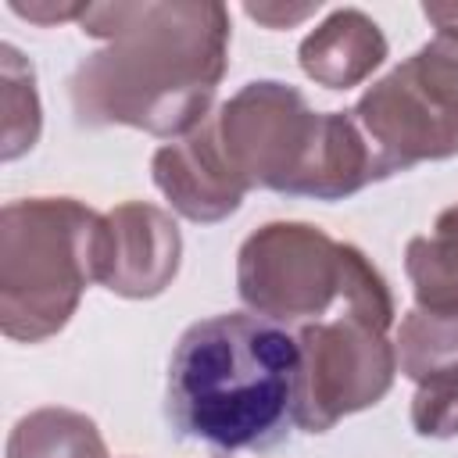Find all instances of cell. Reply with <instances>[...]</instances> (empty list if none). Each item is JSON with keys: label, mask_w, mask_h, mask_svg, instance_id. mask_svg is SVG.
I'll list each match as a JSON object with an SVG mask.
<instances>
[{"label": "cell", "mask_w": 458, "mask_h": 458, "mask_svg": "<svg viewBox=\"0 0 458 458\" xmlns=\"http://www.w3.org/2000/svg\"><path fill=\"white\" fill-rule=\"evenodd\" d=\"M82 32L104 39L68 82L82 125L186 136L208 114L229 64V11L211 0L86 4Z\"/></svg>", "instance_id": "6da1fadb"}, {"label": "cell", "mask_w": 458, "mask_h": 458, "mask_svg": "<svg viewBox=\"0 0 458 458\" xmlns=\"http://www.w3.org/2000/svg\"><path fill=\"white\" fill-rule=\"evenodd\" d=\"M297 333L254 311L193 322L168 358V426L225 454L283 444L297 426Z\"/></svg>", "instance_id": "7a4b0ae2"}, {"label": "cell", "mask_w": 458, "mask_h": 458, "mask_svg": "<svg viewBox=\"0 0 458 458\" xmlns=\"http://www.w3.org/2000/svg\"><path fill=\"white\" fill-rule=\"evenodd\" d=\"M104 215L72 197H25L0 211V329L39 344L68 326L97 283Z\"/></svg>", "instance_id": "3957f363"}, {"label": "cell", "mask_w": 458, "mask_h": 458, "mask_svg": "<svg viewBox=\"0 0 458 458\" xmlns=\"http://www.w3.org/2000/svg\"><path fill=\"white\" fill-rule=\"evenodd\" d=\"M386 175L458 154V32H437L351 107Z\"/></svg>", "instance_id": "277c9868"}, {"label": "cell", "mask_w": 458, "mask_h": 458, "mask_svg": "<svg viewBox=\"0 0 458 458\" xmlns=\"http://www.w3.org/2000/svg\"><path fill=\"white\" fill-rule=\"evenodd\" d=\"M215 125L247 190L311 197L322 165L326 111H311L297 86L276 79L247 82L215 111Z\"/></svg>", "instance_id": "5b68a950"}, {"label": "cell", "mask_w": 458, "mask_h": 458, "mask_svg": "<svg viewBox=\"0 0 458 458\" xmlns=\"http://www.w3.org/2000/svg\"><path fill=\"white\" fill-rule=\"evenodd\" d=\"M347 243L308 222H268L236 254L240 301L279 326L329 318L344 304Z\"/></svg>", "instance_id": "8992f818"}, {"label": "cell", "mask_w": 458, "mask_h": 458, "mask_svg": "<svg viewBox=\"0 0 458 458\" xmlns=\"http://www.w3.org/2000/svg\"><path fill=\"white\" fill-rule=\"evenodd\" d=\"M390 329L354 315L333 311L329 318L297 329L301 347V397L297 429L326 433L340 419L372 408L386 397L397 376V347Z\"/></svg>", "instance_id": "52a82bcc"}, {"label": "cell", "mask_w": 458, "mask_h": 458, "mask_svg": "<svg viewBox=\"0 0 458 458\" xmlns=\"http://www.w3.org/2000/svg\"><path fill=\"white\" fill-rule=\"evenodd\" d=\"M182 236L168 211L129 200L104 215L97 283L118 297H157L179 272Z\"/></svg>", "instance_id": "ba28073f"}, {"label": "cell", "mask_w": 458, "mask_h": 458, "mask_svg": "<svg viewBox=\"0 0 458 458\" xmlns=\"http://www.w3.org/2000/svg\"><path fill=\"white\" fill-rule=\"evenodd\" d=\"M150 172L165 200L190 222H222L247 197V182L222 150L215 111L193 132L157 147Z\"/></svg>", "instance_id": "9c48e42d"}, {"label": "cell", "mask_w": 458, "mask_h": 458, "mask_svg": "<svg viewBox=\"0 0 458 458\" xmlns=\"http://www.w3.org/2000/svg\"><path fill=\"white\" fill-rule=\"evenodd\" d=\"M301 68L326 89H351L386 61V36L358 7H336L297 50Z\"/></svg>", "instance_id": "30bf717a"}, {"label": "cell", "mask_w": 458, "mask_h": 458, "mask_svg": "<svg viewBox=\"0 0 458 458\" xmlns=\"http://www.w3.org/2000/svg\"><path fill=\"white\" fill-rule=\"evenodd\" d=\"M404 272L415 290V308L458 311V204L437 215L433 233L408 240Z\"/></svg>", "instance_id": "8fae6325"}, {"label": "cell", "mask_w": 458, "mask_h": 458, "mask_svg": "<svg viewBox=\"0 0 458 458\" xmlns=\"http://www.w3.org/2000/svg\"><path fill=\"white\" fill-rule=\"evenodd\" d=\"M7 458H111L97 422L72 408H36L7 437Z\"/></svg>", "instance_id": "7c38bea8"}, {"label": "cell", "mask_w": 458, "mask_h": 458, "mask_svg": "<svg viewBox=\"0 0 458 458\" xmlns=\"http://www.w3.org/2000/svg\"><path fill=\"white\" fill-rule=\"evenodd\" d=\"M43 125L36 68L21 57L14 43L0 47V157L14 161L36 147Z\"/></svg>", "instance_id": "4fadbf2b"}, {"label": "cell", "mask_w": 458, "mask_h": 458, "mask_svg": "<svg viewBox=\"0 0 458 458\" xmlns=\"http://www.w3.org/2000/svg\"><path fill=\"white\" fill-rule=\"evenodd\" d=\"M397 369L408 379H426L433 372L458 365V311L411 308L397 329Z\"/></svg>", "instance_id": "5bb4252c"}, {"label": "cell", "mask_w": 458, "mask_h": 458, "mask_svg": "<svg viewBox=\"0 0 458 458\" xmlns=\"http://www.w3.org/2000/svg\"><path fill=\"white\" fill-rule=\"evenodd\" d=\"M411 426L429 440L458 437V365L419 379V390L411 397Z\"/></svg>", "instance_id": "9a60e30c"}, {"label": "cell", "mask_w": 458, "mask_h": 458, "mask_svg": "<svg viewBox=\"0 0 458 458\" xmlns=\"http://www.w3.org/2000/svg\"><path fill=\"white\" fill-rule=\"evenodd\" d=\"M11 11L29 18V21H39V25H54V21H79L86 4H50V0H32V4H21V0H11Z\"/></svg>", "instance_id": "2e32d148"}, {"label": "cell", "mask_w": 458, "mask_h": 458, "mask_svg": "<svg viewBox=\"0 0 458 458\" xmlns=\"http://www.w3.org/2000/svg\"><path fill=\"white\" fill-rule=\"evenodd\" d=\"M243 11H247L254 21L268 25V29H286V25H297V21H304L308 14H315L318 4H301V7H283V4H247Z\"/></svg>", "instance_id": "e0dca14e"}, {"label": "cell", "mask_w": 458, "mask_h": 458, "mask_svg": "<svg viewBox=\"0 0 458 458\" xmlns=\"http://www.w3.org/2000/svg\"><path fill=\"white\" fill-rule=\"evenodd\" d=\"M422 14L437 25V32H458V4H422Z\"/></svg>", "instance_id": "ac0fdd59"}]
</instances>
